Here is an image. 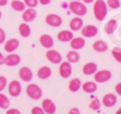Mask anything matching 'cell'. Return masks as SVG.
Segmentation results:
<instances>
[{"label": "cell", "mask_w": 121, "mask_h": 114, "mask_svg": "<svg viewBox=\"0 0 121 114\" xmlns=\"http://www.w3.org/2000/svg\"><path fill=\"white\" fill-rule=\"evenodd\" d=\"M108 12V7L104 0H95L93 5V14L99 22L104 21Z\"/></svg>", "instance_id": "cell-1"}, {"label": "cell", "mask_w": 121, "mask_h": 114, "mask_svg": "<svg viewBox=\"0 0 121 114\" xmlns=\"http://www.w3.org/2000/svg\"><path fill=\"white\" fill-rule=\"evenodd\" d=\"M69 8H70L72 13L75 14L76 16H79V17L85 16L88 12V9H87V7H86V5L82 3V1H76V0L71 1L70 5H69Z\"/></svg>", "instance_id": "cell-2"}, {"label": "cell", "mask_w": 121, "mask_h": 114, "mask_svg": "<svg viewBox=\"0 0 121 114\" xmlns=\"http://www.w3.org/2000/svg\"><path fill=\"white\" fill-rule=\"evenodd\" d=\"M26 94L29 98L33 99V100H39L43 96V90L42 88L35 83H30L26 88Z\"/></svg>", "instance_id": "cell-3"}, {"label": "cell", "mask_w": 121, "mask_h": 114, "mask_svg": "<svg viewBox=\"0 0 121 114\" xmlns=\"http://www.w3.org/2000/svg\"><path fill=\"white\" fill-rule=\"evenodd\" d=\"M94 82L95 83H105V82H108V81L112 79V71L109 70H100V71H96L94 73Z\"/></svg>", "instance_id": "cell-4"}, {"label": "cell", "mask_w": 121, "mask_h": 114, "mask_svg": "<svg viewBox=\"0 0 121 114\" xmlns=\"http://www.w3.org/2000/svg\"><path fill=\"white\" fill-rule=\"evenodd\" d=\"M45 22L50 27H60V26L62 25V23H63L61 16L58 15V14H55V13H50V14H48V15H46Z\"/></svg>", "instance_id": "cell-5"}, {"label": "cell", "mask_w": 121, "mask_h": 114, "mask_svg": "<svg viewBox=\"0 0 121 114\" xmlns=\"http://www.w3.org/2000/svg\"><path fill=\"white\" fill-rule=\"evenodd\" d=\"M45 56H46V59H47L48 62H50L52 64L59 65L60 62H62V55L60 54L58 51L53 50V48H49V50H47Z\"/></svg>", "instance_id": "cell-6"}, {"label": "cell", "mask_w": 121, "mask_h": 114, "mask_svg": "<svg viewBox=\"0 0 121 114\" xmlns=\"http://www.w3.org/2000/svg\"><path fill=\"white\" fill-rule=\"evenodd\" d=\"M22 84L17 80H13L8 85V90L12 97H18L22 94Z\"/></svg>", "instance_id": "cell-7"}, {"label": "cell", "mask_w": 121, "mask_h": 114, "mask_svg": "<svg viewBox=\"0 0 121 114\" xmlns=\"http://www.w3.org/2000/svg\"><path fill=\"white\" fill-rule=\"evenodd\" d=\"M72 65L66 60V62H61L59 67V74L61 75L62 79H68L72 75Z\"/></svg>", "instance_id": "cell-8"}, {"label": "cell", "mask_w": 121, "mask_h": 114, "mask_svg": "<svg viewBox=\"0 0 121 114\" xmlns=\"http://www.w3.org/2000/svg\"><path fill=\"white\" fill-rule=\"evenodd\" d=\"M21 56L15 53H10L8 56H4V65L8 67H15L21 64Z\"/></svg>", "instance_id": "cell-9"}, {"label": "cell", "mask_w": 121, "mask_h": 114, "mask_svg": "<svg viewBox=\"0 0 121 114\" xmlns=\"http://www.w3.org/2000/svg\"><path fill=\"white\" fill-rule=\"evenodd\" d=\"M80 31H82V34L84 38H93V37H95L98 34L99 29L94 25H87V26H82Z\"/></svg>", "instance_id": "cell-10"}, {"label": "cell", "mask_w": 121, "mask_h": 114, "mask_svg": "<svg viewBox=\"0 0 121 114\" xmlns=\"http://www.w3.org/2000/svg\"><path fill=\"white\" fill-rule=\"evenodd\" d=\"M42 109L44 110L45 114H55L56 113V104L52 99L49 98H46L42 101Z\"/></svg>", "instance_id": "cell-11"}, {"label": "cell", "mask_w": 121, "mask_h": 114, "mask_svg": "<svg viewBox=\"0 0 121 114\" xmlns=\"http://www.w3.org/2000/svg\"><path fill=\"white\" fill-rule=\"evenodd\" d=\"M18 76L24 82H30L33 79V72L29 67H22L18 71Z\"/></svg>", "instance_id": "cell-12"}, {"label": "cell", "mask_w": 121, "mask_h": 114, "mask_svg": "<svg viewBox=\"0 0 121 114\" xmlns=\"http://www.w3.org/2000/svg\"><path fill=\"white\" fill-rule=\"evenodd\" d=\"M37 15V10L34 8H29V9H25V11L23 12V15H22V18L25 23H31L35 19Z\"/></svg>", "instance_id": "cell-13"}, {"label": "cell", "mask_w": 121, "mask_h": 114, "mask_svg": "<svg viewBox=\"0 0 121 114\" xmlns=\"http://www.w3.org/2000/svg\"><path fill=\"white\" fill-rule=\"evenodd\" d=\"M117 100H118V99H117L116 95H114V94H112V93H108V94H106V95H104V97H103L102 104L106 108H112V107H114V105H116Z\"/></svg>", "instance_id": "cell-14"}, {"label": "cell", "mask_w": 121, "mask_h": 114, "mask_svg": "<svg viewBox=\"0 0 121 114\" xmlns=\"http://www.w3.org/2000/svg\"><path fill=\"white\" fill-rule=\"evenodd\" d=\"M19 46V41L15 38H12V39H9V40H5L4 42V51L10 53H13L15 52Z\"/></svg>", "instance_id": "cell-15"}, {"label": "cell", "mask_w": 121, "mask_h": 114, "mask_svg": "<svg viewBox=\"0 0 121 114\" xmlns=\"http://www.w3.org/2000/svg\"><path fill=\"white\" fill-rule=\"evenodd\" d=\"M39 41H40V43H41V45L43 46L44 48H47V50L52 48L54 46V44H55L53 37L50 36V34H46V33L42 34V36L40 37Z\"/></svg>", "instance_id": "cell-16"}, {"label": "cell", "mask_w": 121, "mask_h": 114, "mask_svg": "<svg viewBox=\"0 0 121 114\" xmlns=\"http://www.w3.org/2000/svg\"><path fill=\"white\" fill-rule=\"evenodd\" d=\"M85 44H86V41H85L84 37H76L70 41V45H71L72 50L74 51H79L84 48Z\"/></svg>", "instance_id": "cell-17"}, {"label": "cell", "mask_w": 121, "mask_h": 114, "mask_svg": "<svg viewBox=\"0 0 121 114\" xmlns=\"http://www.w3.org/2000/svg\"><path fill=\"white\" fill-rule=\"evenodd\" d=\"M73 38H74V34H73V31H71V30H61L57 34V39L60 42H70Z\"/></svg>", "instance_id": "cell-18"}, {"label": "cell", "mask_w": 121, "mask_h": 114, "mask_svg": "<svg viewBox=\"0 0 121 114\" xmlns=\"http://www.w3.org/2000/svg\"><path fill=\"white\" fill-rule=\"evenodd\" d=\"M82 89L87 94H93L98 89V84L93 81H87L82 84Z\"/></svg>", "instance_id": "cell-19"}, {"label": "cell", "mask_w": 121, "mask_h": 114, "mask_svg": "<svg viewBox=\"0 0 121 114\" xmlns=\"http://www.w3.org/2000/svg\"><path fill=\"white\" fill-rule=\"evenodd\" d=\"M82 26H84V21L79 16L72 18L70 22V30L71 31H78L82 28Z\"/></svg>", "instance_id": "cell-20"}, {"label": "cell", "mask_w": 121, "mask_h": 114, "mask_svg": "<svg viewBox=\"0 0 121 114\" xmlns=\"http://www.w3.org/2000/svg\"><path fill=\"white\" fill-rule=\"evenodd\" d=\"M98 71V66L95 62H87L82 67V73L85 75H93Z\"/></svg>", "instance_id": "cell-21"}, {"label": "cell", "mask_w": 121, "mask_h": 114, "mask_svg": "<svg viewBox=\"0 0 121 114\" xmlns=\"http://www.w3.org/2000/svg\"><path fill=\"white\" fill-rule=\"evenodd\" d=\"M37 74H38V78L41 79V80H47L52 75V69L47 66H43L38 70Z\"/></svg>", "instance_id": "cell-22"}, {"label": "cell", "mask_w": 121, "mask_h": 114, "mask_svg": "<svg viewBox=\"0 0 121 114\" xmlns=\"http://www.w3.org/2000/svg\"><path fill=\"white\" fill-rule=\"evenodd\" d=\"M92 48L98 53H104L108 50V44L105 41H103V40H98V41L93 42Z\"/></svg>", "instance_id": "cell-23"}, {"label": "cell", "mask_w": 121, "mask_h": 114, "mask_svg": "<svg viewBox=\"0 0 121 114\" xmlns=\"http://www.w3.org/2000/svg\"><path fill=\"white\" fill-rule=\"evenodd\" d=\"M82 81L80 79L78 78H74L70 81L69 83V90L71 91V93H77L80 88H82Z\"/></svg>", "instance_id": "cell-24"}, {"label": "cell", "mask_w": 121, "mask_h": 114, "mask_svg": "<svg viewBox=\"0 0 121 114\" xmlns=\"http://www.w3.org/2000/svg\"><path fill=\"white\" fill-rule=\"evenodd\" d=\"M18 32L23 38H28L31 34V28L28 25V23H22L21 25L18 26Z\"/></svg>", "instance_id": "cell-25"}, {"label": "cell", "mask_w": 121, "mask_h": 114, "mask_svg": "<svg viewBox=\"0 0 121 114\" xmlns=\"http://www.w3.org/2000/svg\"><path fill=\"white\" fill-rule=\"evenodd\" d=\"M117 26H118V23L115 18H112L106 23L105 25V32L107 34H112L117 29Z\"/></svg>", "instance_id": "cell-26"}, {"label": "cell", "mask_w": 121, "mask_h": 114, "mask_svg": "<svg viewBox=\"0 0 121 114\" xmlns=\"http://www.w3.org/2000/svg\"><path fill=\"white\" fill-rule=\"evenodd\" d=\"M79 59H80V56H79V54H78V52H76V51H74V50H71L66 54V60H68L70 64H75V62H79Z\"/></svg>", "instance_id": "cell-27"}, {"label": "cell", "mask_w": 121, "mask_h": 114, "mask_svg": "<svg viewBox=\"0 0 121 114\" xmlns=\"http://www.w3.org/2000/svg\"><path fill=\"white\" fill-rule=\"evenodd\" d=\"M11 8L16 12H24L26 9V5L24 3V1L21 0H13L11 2Z\"/></svg>", "instance_id": "cell-28"}, {"label": "cell", "mask_w": 121, "mask_h": 114, "mask_svg": "<svg viewBox=\"0 0 121 114\" xmlns=\"http://www.w3.org/2000/svg\"><path fill=\"white\" fill-rule=\"evenodd\" d=\"M9 107H10V99L8 98L7 95L0 93V108L7 110L9 109Z\"/></svg>", "instance_id": "cell-29"}, {"label": "cell", "mask_w": 121, "mask_h": 114, "mask_svg": "<svg viewBox=\"0 0 121 114\" xmlns=\"http://www.w3.org/2000/svg\"><path fill=\"white\" fill-rule=\"evenodd\" d=\"M101 101H100V99L99 98H93L91 101H90V103H89V108L91 110H93V111H98V110H100V108H101Z\"/></svg>", "instance_id": "cell-30"}, {"label": "cell", "mask_w": 121, "mask_h": 114, "mask_svg": "<svg viewBox=\"0 0 121 114\" xmlns=\"http://www.w3.org/2000/svg\"><path fill=\"white\" fill-rule=\"evenodd\" d=\"M112 55L117 62L121 64V48H118V46L114 48L112 50Z\"/></svg>", "instance_id": "cell-31"}, {"label": "cell", "mask_w": 121, "mask_h": 114, "mask_svg": "<svg viewBox=\"0 0 121 114\" xmlns=\"http://www.w3.org/2000/svg\"><path fill=\"white\" fill-rule=\"evenodd\" d=\"M107 7L112 10H116V9H119L121 5L120 1L119 0H107V2H106Z\"/></svg>", "instance_id": "cell-32"}, {"label": "cell", "mask_w": 121, "mask_h": 114, "mask_svg": "<svg viewBox=\"0 0 121 114\" xmlns=\"http://www.w3.org/2000/svg\"><path fill=\"white\" fill-rule=\"evenodd\" d=\"M24 3L28 8H35L39 5V0H24Z\"/></svg>", "instance_id": "cell-33"}, {"label": "cell", "mask_w": 121, "mask_h": 114, "mask_svg": "<svg viewBox=\"0 0 121 114\" xmlns=\"http://www.w3.org/2000/svg\"><path fill=\"white\" fill-rule=\"evenodd\" d=\"M8 86V80L4 75H0V93Z\"/></svg>", "instance_id": "cell-34"}, {"label": "cell", "mask_w": 121, "mask_h": 114, "mask_svg": "<svg viewBox=\"0 0 121 114\" xmlns=\"http://www.w3.org/2000/svg\"><path fill=\"white\" fill-rule=\"evenodd\" d=\"M31 114H45L42 107H33L31 109Z\"/></svg>", "instance_id": "cell-35"}, {"label": "cell", "mask_w": 121, "mask_h": 114, "mask_svg": "<svg viewBox=\"0 0 121 114\" xmlns=\"http://www.w3.org/2000/svg\"><path fill=\"white\" fill-rule=\"evenodd\" d=\"M5 39H7V34H5V31L1 27H0V44L4 43Z\"/></svg>", "instance_id": "cell-36"}, {"label": "cell", "mask_w": 121, "mask_h": 114, "mask_svg": "<svg viewBox=\"0 0 121 114\" xmlns=\"http://www.w3.org/2000/svg\"><path fill=\"white\" fill-rule=\"evenodd\" d=\"M5 114H22L21 111L18 109H15V108H12V109H7Z\"/></svg>", "instance_id": "cell-37"}, {"label": "cell", "mask_w": 121, "mask_h": 114, "mask_svg": "<svg viewBox=\"0 0 121 114\" xmlns=\"http://www.w3.org/2000/svg\"><path fill=\"white\" fill-rule=\"evenodd\" d=\"M115 90H116V93L118 94L119 96H121V82L117 83L116 86H115Z\"/></svg>", "instance_id": "cell-38"}, {"label": "cell", "mask_w": 121, "mask_h": 114, "mask_svg": "<svg viewBox=\"0 0 121 114\" xmlns=\"http://www.w3.org/2000/svg\"><path fill=\"white\" fill-rule=\"evenodd\" d=\"M68 114H80V112H79V110H78L77 108H72V109L69 111Z\"/></svg>", "instance_id": "cell-39"}, {"label": "cell", "mask_w": 121, "mask_h": 114, "mask_svg": "<svg viewBox=\"0 0 121 114\" xmlns=\"http://www.w3.org/2000/svg\"><path fill=\"white\" fill-rule=\"evenodd\" d=\"M50 2H52V0H39V3L43 5H48Z\"/></svg>", "instance_id": "cell-40"}, {"label": "cell", "mask_w": 121, "mask_h": 114, "mask_svg": "<svg viewBox=\"0 0 121 114\" xmlns=\"http://www.w3.org/2000/svg\"><path fill=\"white\" fill-rule=\"evenodd\" d=\"M9 3V0H0V7H5Z\"/></svg>", "instance_id": "cell-41"}, {"label": "cell", "mask_w": 121, "mask_h": 114, "mask_svg": "<svg viewBox=\"0 0 121 114\" xmlns=\"http://www.w3.org/2000/svg\"><path fill=\"white\" fill-rule=\"evenodd\" d=\"M1 65H4V56L1 52H0V66Z\"/></svg>", "instance_id": "cell-42"}, {"label": "cell", "mask_w": 121, "mask_h": 114, "mask_svg": "<svg viewBox=\"0 0 121 114\" xmlns=\"http://www.w3.org/2000/svg\"><path fill=\"white\" fill-rule=\"evenodd\" d=\"M82 2L85 3V5H89V3L93 2V0H82Z\"/></svg>", "instance_id": "cell-43"}, {"label": "cell", "mask_w": 121, "mask_h": 114, "mask_svg": "<svg viewBox=\"0 0 121 114\" xmlns=\"http://www.w3.org/2000/svg\"><path fill=\"white\" fill-rule=\"evenodd\" d=\"M116 114H121V108H119L118 110L116 111Z\"/></svg>", "instance_id": "cell-44"}, {"label": "cell", "mask_w": 121, "mask_h": 114, "mask_svg": "<svg viewBox=\"0 0 121 114\" xmlns=\"http://www.w3.org/2000/svg\"><path fill=\"white\" fill-rule=\"evenodd\" d=\"M1 17H2V12L0 11V19H1Z\"/></svg>", "instance_id": "cell-45"}, {"label": "cell", "mask_w": 121, "mask_h": 114, "mask_svg": "<svg viewBox=\"0 0 121 114\" xmlns=\"http://www.w3.org/2000/svg\"><path fill=\"white\" fill-rule=\"evenodd\" d=\"M72 1H74V0H72Z\"/></svg>", "instance_id": "cell-46"}, {"label": "cell", "mask_w": 121, "mask_h": 114, "mask_svg": "<svg viewBox=\"0 0 121 114\" xmlns=\"http://www.w3.org/2000/svg\"><path fill=\"white\" fill-rule=\"evenodd\" d=\"M120 7H121V5H120Z\"/></svg>", "instance_id": "cell-47"}]
</instances>
